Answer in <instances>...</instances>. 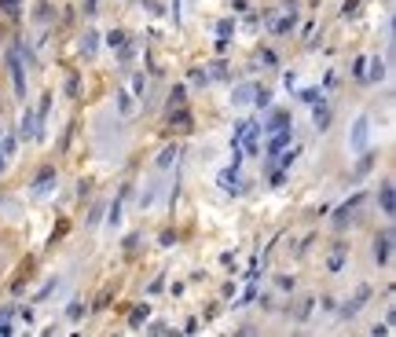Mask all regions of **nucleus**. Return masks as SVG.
<instances>
[{"label": "nucleus", "mask_w": 396, "mask_h": 337, "mask_svg": "<svg viewBox=\"0 0 396 337\" xmlns=\"http://www.w3.org/2000/svg\"><path fill=\"white\" fill-rule=\"evenodd\" d=\"M235 132H242V150H246V154H257V150H261V125L257 121H239Z\"/></svg>", "instance_id": "nucleus-1"}, {"label": "nucleus", "mask_w": 396, "mask_h": 337, "mask_svg": "<svg viewBox=\"0 0 396 337\" xmlns=\"http://www.w3.org/2000/svg\"><path fill=\"white\" fill-rule=\"evenodd\" d=\"M8 70H11V81H15V92L26 96V74H22V44L8 51Z\"/></svg>", "instance_id": "nucleus-2"}, {"label": "nucleus", "mask_w": 396, "mask_h": 337, "mask_svg": "<svg viewBox=\"0 0 396 337\" xmlns=\"http://www.w3.org/2000/svg\"><path fill=\"white\" fill-rule=\"evenodd\" d=\"M367 136H371V117L360 114L352 125V150H367Z\"/></svg>", "instance_id": "nucleus-3"}, {"label": "nucleus", "mask_w": 396, "mask_h": 337, "mask_svg": "<svg viewBox=\"0 0 396 337\" xmlns=\"http://www.w3.org/2000/svg\"><path fill=\"white\" fill-rule=\"evenodd\" d=\"M363 301H371V286H360V289H356L352 301H345V305H341V315H345V319H352V315L363 308Z\"/></svg>", "instance_id": "nucleus-4"}, {"label": "nucleus", "mask_w": 396, "mask_h": 337, "mask_svg": "<svg viewBox=\"0 0 396 337\" xmlns=\"http://www.w3.org/2000/svg\"><path fill=\"white\" fill-rule=\"evenodd\" d=\"M290 136H294V132H290V125H286V128H275V132H272V143H268V158H272V161L282 154V150H286Z\"/></svg>", "instance_id": "nucleus-5"}, {"label": "nucleus", "mask_w": 396, "mask_h": 337, "mask_svg": "<svg viewBox=\"0 0 396 337\" xmlns=\"http://www.w3.org/2000/svg\"><path fill=\"white\" fill-rule=\"evenodd\" d=\"M389 257H393V231L385 227V231L378 235V242H374V260H378V264H385Z\"/></svg>", "instance_id": "nucleus-6"}, {"label": "nucleus", "mask_w": 396, "mask_h": 337, "mask_svg": "<svg viewBox=\"0 0 396 337\" xmlns=\"http://www.w3.org/2000/svg\"><path fill=\"white\" fill-rule=\"evenodd\" d=\"M360 202H363V194H352V198H348L345 206L334 213V227H348V216H352V209L360 206Z\"/></svg>", "instance_id": "nucleus-7"}, {"label": "nucleus", "mask_w": 396, "mask_h": 337, "mask_svg": "<svg viewBox=\"0 0 396 337\" xmlns=\"http://www.w3.org/2000/svg\"><path fill=\"white\" fill-rule=\"evenodd\" d=\"M51 183H55V165H44L41 176H37V183H33V194H44Z\"/></svg>", "instance_id": "nucleus-8"}, {"label": "nucleus", "mask_w": 396, "mask_h": 337, "mask_svg": "<svg viewBox=\"0 0 396 337\" xmlns=\"http://www.w3.org/2000/svg\"><path fill=\"white\" fill-rule=\"evenodd\" d=\"M286 125H290V114H286V110H275V114L268 117V132H275V128H286Z\"/></svg>", "instance_id": "nucleus-9"}, {"label": "nucleus", "mask_w": 396, "mask_h": 337, "mask_svg": "<svg viewBox=\"0 0 396 337\" xmlns=\"http://www.w3.org/2000/svg\"><path fill=\"white\" fill-rule=\"evenodd\" d=\"M312 125H315V128H327V125H330V110L323 107V103L312 110Z\"/></svg>", "instance_id": "nucleus-10"}, {"label": "nucleus", "mask_w": 396, "mask_h": 337, "mask_svg": "<svg viewBox=\"0 0 396 337\" xmlns=\"http://www.w3.org/2000/svg\"><path fill=\"white\" fill-rule=\"evenodd\" d=\"M231 99H235L239 107H242V103H249V99H253V84H239V88L231 92Z\"/></svg>", "instance_id": "nucleus-11"}, {"label": "nucleus", "mask_w": 396, "mask_h": 337, "mask_svg": "<svg viewBox=\"0 0 396 337\" xmlns=\"http://www.w3.org/2000/svg\"><path fill=\"white\" fill-rule=\"evenodd\" d=\"M381 77H385V63L374 55V59H371V77H363V81H381Z\"/></svg>", "instance_id": "nucleus-12"}, {"label": "nucleus", "mask_w": 396, "mask_h": 337, "mask_svg": "<svg viewBox=\"0 0 396 337\" xmlns=\"http://www.w3.org/2000/svg\"><path fill=\"white\" fill-rule=\"evenodd\" d=\"M381 209H385V216H393V183L381 187Z\"/></svg>", "instance_id": "nucleus-13"}, {"label": "nucleus", "mask_w": 396, "mask_h": 337, "mask_svg": "<svg viewBox=\"0 0 396 337\" xmlns=\"http://www.w3.org/2000/svg\"><path fill=\"white\" fill-rule=\"evenodd\" d=\"M147 315H150L147 305H136V308H132V326H143V322H147Z\"/></svg>", "instance_id": "nucleus-14"}, {"label": "nucleus", "mask_w": 396, "mask_h": 337, "mask_svg": "<svg viewBox=\"0 0 396 337\" xmlns=\"http://www.w3.org/2000/svg\"><path fill=\"white\" fill-rule=\"evenodd\" d=\"M290 26H294V11H290V15H282V18H275V22H272V30H275V33H286Z\"/></svg>", "instance_id": "nucleus-15"}, {"label": "nucleus", "mask_w": 396, "mask_h": 337, "mask_svg": "<svg viewBox=\"0 0 396 337\" xmlns=\"http://www.w3.org/2000/svg\"><path fill=\"white\" fill-rule=\"evenodd\" d=\"M327 264H330V272H338L341 264H345V249L338 246V249H334V253H330V260H327Z\"/></svg>", "instance_id": "nucleus-16"}, {"label": "nucleus", "mask_w": 396, "mask_h": 337, "mask_svg": "<svg viewBox=\"0 0 396 337\" xmlns=\"http://www.w3.org/2000/svg\"><path fill=\"white\" fill-rule=\"evenodd\" d=\"M371 165H374V154H363L360 165H356V176H367V173H371Z\"/></svg>", "instance_id": "nucleus-17"}, {"label": "nucleus", "mask_w": 396, "mask_h": 337, "mask_svg": "<svg viewBox=\"0 0 396 337\" xmlns=\"http://www.w3.org/2000/svg\"><path fill=\"white\" fill-rule=\"evenodd\" d=\"M117 107H121V114H132V110H136V107H132V96H129V92H117Z\"/></svg>", "instance_id": "nucleus-18"}, {"label": "nucleus", "mask_w": 396, "mask_h": 337, "mask_svg": "<svg viewBox=\"0 0 396 337\" xmlns=\"http://www.w3.org/2000/svg\"><path fill=\"white\" fill-rule=\"evenodd\" d=\"M176 158V147H165L162 154H158V169H169V161Z\"/></svg>", "instance_id": "nucleus-19"}, {"label": "nucleus", "mask_w": 396, "mask_h": 337, "mask_svg": "<svg viewBox=\"0 0 396 337\" xmlns=\"http://www.w3.org/2000/svg\"><path fill=\"white\" fill-rule=\"evenodd\" d=\"M0 4H4V11H8L11 18H18V4H22V0H0Z\"/></svg>", "instance_id": "nucleus-20"}, {"label": "nucleus", "mask_w": 396, "mask_h": 337, "mask_svg": "<svg viewBox=\"0 0 396 337\" xmlns=\"http://www.w3.org/2000/svg\"><path fill=\"white\" fill-rule=\"evenodd\" d=\"M84 312H88V308H84V305H77V301H74L70 308H66V315H70V319H81Z\"/></svg>", "instance_id": "nucleus-21"}, {"label": "nucleus", "mask_w": 396, "mask_h": 337, "mask_svg": "<svg viewBox=\"0 0 396 337\" xmlns=\"http://www.w3.org/2000/svg\"><path fill=\"white\" fill-rule=\"evenodd\" d=\"M92 51H96V33H84V55H92Z\"/></svg>", "instance_id": "nucleus-22"}, {"label": "nucleus", "mask_w": 396, "mask_h": 337, "mask_svg": "<svg viewBox=\"0 0 396 337\" xmlns=\"http://www.w3.org/2000/svg\"><path fill=\"white\" fill-rule=\"evenodd\" d=\"M107 44H110V48H121V44H129V41H125V33H110Z\"/></svg>", "instance_id": "nucleus-23"}, {"label": "nucleus", "mask_w": 396, "mask_h": 337, "mask_svg": "<svg viewBox=\"0 0 396 337\" xmlns=\"http://www.w3.org/2000/svg\"><path fill=\"white\" fill-rule=\"evenodd\" d=\"M213 77H216V81H228V66L216 63V66H213Z\"/></svg>", "instance_id": "nucleus-24"}, {"label": "nucleus", "mask_w": 396, "mask_h": 337, "mask_svg": "<svg viewBox=\"0 0 396 337\" xmlns=\"http://www.w3.org/2000/svg\"><path fill=\"white\" fill-rule=\"evenodd\" d=\"M308 312H312V301H305V305L297 308V319H308Z\"/></svg>", "instance_id": "nucleus-25"}, {"label": "nucleus", "mask_w": 396, "mask_h": 337, "mask_svg": "<svg viewBox=\"0 0 396 337\" xmlns=\"http://www.w3.org/2000/svg\"><path fill=\"white\" fill-rule=\"evenodd\" d=\"M191 81H195V84H206L209 77H206V70H195V74H191Z\"/></svg>", "instance_id": "nucleus-26"}, {"label": "nucleus", "mask_w": 396, "mask_h": 337, "mask_svg": "<svg viewBox=\"0 0 396 337\" xmlns=\"http://www.w3.org/2000/svg\"><path fill=\"white\" fill-rule=\"evenodd\" d=\"M275 282H279V289H294V279H286V275H279Z\"/></svg>", "instance_id": "nucleus-27"}, {"label": "nucleus", "mask_w": 396, "mask_h": 337, "mask_svg": "<svg viewBox=\"0 0 396 337\" xmlns=\"http://www.w3.org/2000/svg\"><path fill=\"white\" fill-rule=\"evenodd\" d=\"M0 173H4V150H0Z\"/></svg>", "instance_id": "nucleus-28"}]
</instances>
